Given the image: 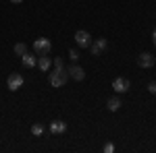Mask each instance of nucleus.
<instances>
[{
    "instance_id": "18",
    "label": "nucleus",
    "mask_w": 156,
    "mask_h": 153,
    "mask_svg": "<svg viewBox=\"0 0 156 153\" xmlns=\"http://www.w3.org/2000/svg\"><path fill=\"white\" fill-rule=\"evenodd\" d=\"M115 151V145H112V143H106V145H104V153H112Z\"/></svg>"
},
{
    "instance_id": "14",
    "label": "nucleus",
    "mask_w": 156,
    "mask_h": 153,
    "mask_svg": "<svg viewBox=\"0 0 156 153\" xmlns=\"http://www.w3.org/2000/svg\"><path fill=\"white\" fill-rule=\"evenodd\" d=\"M15 54L21 58L23 54H27V46H25V44H15Z\"/></svg>"
},
{
    "instance_id": "9",
    "label": "nucleus",
    "mask_w": 156,
    "mask_h": 153,
    "mask_svg": "<svg viewBox=\"0 0 156 153\" xmlns=\"http://www.w3.org/2000/svg\"><path fill=\"white\" fill-rule=\"evenodd\" d=\"M67 130V122H62V120H52L50 122V132L52 135H62Z\"/></svg>"
},
{
    "instance_id": "16",
    "label": "nucleus",
    "mask_w": 156,
    "mask_h": 153,
    "mask_svg": "<svg viewBox=\"0 0 156 153\" xmlns=\"http://www.w3.org/2000/svg\"><path fill=\"white\" fill-rule=\"evenodd\" d=\"M52 64H54V68H65V62H62V58H54V60H52Z\"/></svg>"
},
{
    "instance_id": "13",
    "label": "nucleus",
    "mask_w": 156,
    "mask_h": 153,
    "mask_svg": "<svg viewBox=\"0 0 156 153\" xmlns=\"http://www.w3.org/2000/svg\"><path fill=\"white\" fill-rule=\"evenodd\" d=\"M31 135H34V137H42V135H44V124L36 122V124L31 126Z\"/></svg>"
},
{
    "instance_id": "12",
    "label": "nucleus",
    "mask_w": 156,
    "mask_h": 153,
    "mask_svg": "<svg viewBox=\"0 0 156 153\" xmlns=\"http://www.w3.org/2000/svg\"><path fill=\"white\" fill-rule=\"evenodd\" d=\"M121 106H123V104H121V99H119V97H110V99L106 101V108L110 110V112H117V110H119Z\"/></svg>"
},
{
    "instance_id": "11",
    "label": "nucleus",
    "mask_w": 156,
    "mask_h": 153,
    "mask_svg": "<svg viewBox=\"0 0 156 153\" xmlns=\"http://www.w3.org/2000/svg\"><path fill=\"white\" fill-rule=\"evenodd\" d=\"M50 64H52V62H50V56L48 54H46V56H40V58H37V68H40V71H44V72H48L50 71Z\"/></svg>"
},
{
    "instance_id": "8",
    "label": "nucleus",
    "mask_w": 156,
    "mask_h": 153,
    "mask_svg": "<svg viewBox=\"0 0 156 153\" xmlns=\"http://www.w3.org/2000/svg\"><path fill=\"white\" fill-rule=\"evenodd\" d=\"M75 44H77L79 48H90L92 35H90L87 31H77V33H75Z\"/></svg>"
},
{
    "instance_id": "15",
    "label": "nucleus",
    "mask_w": 156,
    "mask_h": 153,
    "mask_svg": "<svg viewBox=\"0 0 156 153\" xmlns=\"http://www.w3.org/2000/svg\"><path fill=\"white\" fill-rule=\"evenodd\" d=\"M69 58H71L73 62H77V60H79V50H69Z\"/></svg>"
},
{
    "instance_id": "7",
    "label": "nucleus",
    "mask_w": 156,
    "mask_h": 153,
    "mask_svg": "<svg viewBox=\"0 0 156 153\" xmlns=\"http://www.w3.org/2000/svg\"><path fill=\"white\" fill-rule=\"evenodd\" d=\"M67 72H69V77H71V79H75V81H83V79H85V71L79 66V64H75V62H73L71 66L67 68Z\"/></svg>"
},
{
    "instance_id": "17",
    "label": "nucleus",
    "mask_w": 156,
    "mask_h": 153,
    "mask_svg": "<svg viewBox=\"0 0 156 153\" xmlns=\"http://www.w3.org/2000/svg\"><path fill=\"white\" fill-rule=\"evenodd\" d=\"M148 91H150L152 95H156V81H150V83H148Z\"/></svg>"
},
{
    "instance_id": "20",
    "label": "nucleus",
    "mask_w": 156,
    "mask_h": 153,
    "mask_svg": "<svg viewBox=\"0 0 156 153\" xmlns=\"http://www.w3.org/2000/svg\"><path fill=\"white\" fill-rule=\"evenodd\" d=\"M12 4H19V2H23V0H11Z\"/></svg>"
},
{
    "instance_id": "5",
    "label": "nucleus",
    "mask_w": 156,
    "mask_h": 153,
    "mask_svg": "<svg viewBox=\"0 0 156 153\" xmlns=\"http://www.w3.org/2000/svg\"><path fill=\"white\" fill-rule=\"evenodd\" d=\"M106 48H108V42L104 37H100V39H94V42L90 44V52H92V56H100Z\"/></svg>"
},
{
    "instance_id": "1",
    "label": "nucleus",
    "mask_w": 156,
    "mask_h": 153,
    "mask_svg": "<svg viewBox=\"0 0 156 153\" xmlns=\"http://www.w3.org/2000/svg\"><path fill=\"white\" fill-rule=\"evenodd\" d=\"M67 77H69V72H67V68H54V71L50 72L48 81L52 87H62L65 83H67Z\"/></svg>"
},
{
    "instance_id": "3",
    "label": "nucleus",
    "mask_w": 156,
    "mask_h": 153,
    "mask_svg": "<svg viewBox=\"0 0 156 153\" xmlns=\"http://www.w3.org/2000/svg\"><path fill=\"white\" fill-rule=\"evenodd\" d=\"M23 83H25V79L21 72H11L9 79H6V87H9V91H19L23 87Z\"/></svg>"
},
{
    "instance_id": "2",
    "label": "nucleus",
    "mask_w": 156,
    "mask_h": 153,
    "mask_svg": "<svg viewBox=\"0 0 156 153\" xmlns=\"http://www.w3.org/2000/svg\"><path fill=\"white\" fill-rule=\"evenodd\" d=\"M50 50H52V42H50L48 37L34 39V52H36L37 56H46V54H50Z\"/></svg>"
},
{
    "instance_id": "6",
    "label": "nucleus",
    "mask_w": 156,
    "mask_h": 153,
    "mask_svg": "<svg viewBox=\"0 0 156 153\" xmlns=\"http://www.w3.org/2000/svg\"><path fill=\"white\" fill-rule=\"evenodd\" d=\"M154 64H156V58L150 52H142V54L137 56V66H142V68H152Z\"/></svg>"
},
{
    "instance_id": "4",
    "label": "nucleus",
    "mask_w": 156,
    "mask_h": 153,
    "mask_svg": "<svg viewBox=\"0 0 156 153\" xmlns=\"http://www.w3.org/2000/svg\"><path fill=\"white\" fill-rule=\"evenodd\" d=\"M112 89H115L117 93H127V91L131 89V83H129V79H125V77H117V79L112 81Z\"/></svg>"
},
{
    "instance_id": "10",
    "label": "nucleus",
    "mask_w": 156,
    "mask_h": 153,
    "mask_svg": "<svg viewBox=\"0 0 156 153\" xmlns=\"http://www.w3.org/2000/svg\"><path fill=\"white\" fill-rule=\"evenodd\" d=\"M21 62H23L25 68H34V66L37 64V58L34 56V54H29V52H27V54H23V56H21Z\"/></svg>"
},
{
    "instance_id": "19",
    "label": "nucleus",
    "mask_w": 156,
    "mask_h": 153,
    "mask_svg": "<svg viewBox=\"0 0 156 153\" xmlns=\"http://www.w3.org/2000/svg\"><path fill=\"white\" fill-rule=\"evenodd\" d=\"M152 39H154V46H156V27H154V31H152Z\"/></svg>"
}]
</instances>
